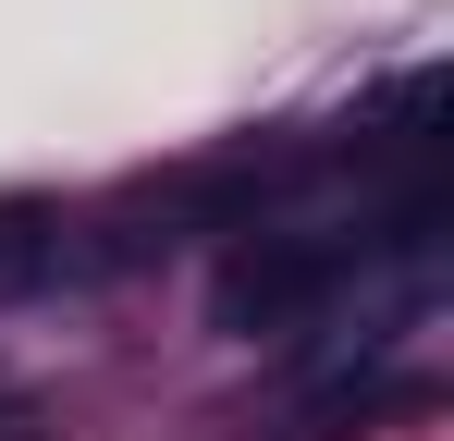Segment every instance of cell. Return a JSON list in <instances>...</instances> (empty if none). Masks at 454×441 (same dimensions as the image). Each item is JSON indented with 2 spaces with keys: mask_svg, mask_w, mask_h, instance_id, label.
<instances>
[{
  "mask_svg": "<svg viewBox=\"0 0 454 441\" xmlns=\"http://www.w3.org/2000/svg\"><path fill=\"white\" fill-rule=\"evenodd\" d=\"M0 441H37V405H12V392H0Z\"/></svg>",
  "mask_w": 454,
  "mask_h": 441,
  "instance_id": "cell-2",
  "label": "cell"
},
{
  "mask_svg": "<svg viewBox=\"0 0 454 441\" xmlns=\"http://www.w3.org/2000/svg\"><path fill=\"white\" fill-rule=\"evenodd\" d=\"M74 270H86V220L62 197H0V306L74 282Z\"/></svg>",
  "mask_w": 454,
  "mask_h": 441,
  "instance_id": "cell-1",
  "label": "cell"
}]
</instances>
